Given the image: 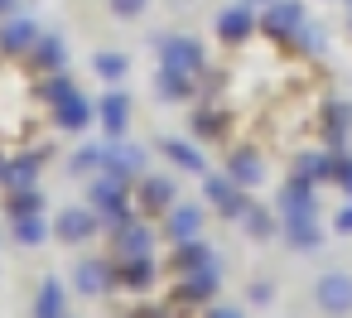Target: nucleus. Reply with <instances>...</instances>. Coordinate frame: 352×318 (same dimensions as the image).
Listing matches in <instances>:
<instances>
[{"label": "nucleus", "instance_id": "obj_23", "mask_svg": "<svg viewBox=\"0 0 352 318\" xmlns=\"http://www.w3.org/2000/svg\"><path fill=\"white\" fill-rule=\"evenodd\" d=\"M160 92H164L169 102H188V97H193V73H169V68H160Z\"/></svg>", "mask_w": 352, "mask_h": 318}, {"label": "nucleus", "instance_id": "obj_32", "mask_svg": "<svg viewBox=\"0 0 352 318\" xmlns=\"http://www.w3.org/2000/svg\"><path fill=\"white\" fill-rule=\"evenodd\" d=\"M97 164H107V150H97V145H92V150H78V155H73V174H92Z\"/></svg>", "mask_w": 352, "mask_h": 318}, {"label": "nucleus", "instance_id": "obj_35", "mask_svg": "<svg viewBox=\"0 0 352 318\" xmlns=\"http://www.w3.org/2000/svg\"><path fill=\"white\" fill-rule=\"evenodd\" d=\"M333 183H342V188L352 193V155H338V159H333Z\"/></svg>", "mask_w": 352, "mask_h": 318}, {"label": "nucleus", "instance_id": "obj_40", "mask_svg": "<svg viewBox=\"0 0 352 318\" xmlns=\"http://www.w3.org/2000/svg\"><path fill=\"white\" fill-rule=\"evenodd\" d=\"M0 169H6V159H0Z\"/></svg>", "mask_w": 352, "mask_h": 318}, {"label": "nucleus", "instance_id": "obj_17", "mask_svg": "<svg viewBox=\"0 0 352 318\" xmlns=\"http://www.w3.org/2000/svg\"><path fill=\"white\" fill-rule=\"evenodd\" d=\"M30 58H34L44 73H58V68L68 63V54H63V39H54V34H39V44L30 49Z\"/></svg>", "mask_w": 352, "mask_h": 318}, {"label": "nucleus", "instance_id": "obj_15", "mask_svg": "<svg viewBox=\"0 0 352 318\" xmlns=\"http://www.w3.org/2000/svg\"><path fill=\"white\" fill-rule=\"evenodd\" d=\"M0 183H6L10 193H15V188H34V183H39V159H34V155L10 159L6 169H0Z\"/></svg>", "mask_w": 352, "mask_h": 318}, {"label": "nucleus", "instance_id": "obj_36", "mask_svg": "<svg viewBox=\"0 0 352 318\" xmlns=\"http://www.w3.org/2000/svg\"><path fill=\"white\" fill-rule=\"evenodd\" d=\"M145 5H150V0H111V10H116L121 20H135V15H140Z\"/></svg>", "mask_w": 352, "mask_h": 318}, {"label": "nucleus", "instance_id": "obj_34", "mask_svg": "<svg viewBox=\"0 0 352 318\" xmlns=\"http://www.w3.org/2000/svg\"><path fill=\"white\" fill-rule=\"evenodd\" d=\"M246 231H251V236H270V217H265L261 207H246Z\"/></svg>", "mask_w": 352, "mask_h": 318}, {"label": "nucleus", "instance_id": "obj_24", "mask_svg": "<svg viewBox=\"0 0 352 318\" xmlns=\"http://www.w3.org/2000/svg\"><path fill=\"white\" fill-rule=\"evenodd\" d=\"M150 275H155V260H150V255H131V260L121 265V280H126L131 289H145Z\"/></svg>", "mask_w": 352, "mask_h": 318}, {"label": "nucleus", "instance_id": "obj_37", "mask_svg": "<svg viewBox=\"0 0 352 318\" xmlns=\"http://www.w3.org/2000/svg\"><path fill=\"white\" fill-rule=\"evenodd\" d=\"M333 227H338V231H342V236H352V207H342V212H338V217H333Z\"/></svg>", "mask_w": 352, "mask_h": 318}, {"label": "nucleus", "instance_id": "obj_8", "mask_svg": "<svg viewBox=\"0 0 352 318\" xmlns=\"http://www.w3.org/2000/svg\"><path fill=\"white\" fill-rule=\"evenodd\" d=\"M54 121H58V130H87L92 126V102L73 87L63 102H54Z\"/></svg>", "mask_w": 352, "mask_h": 318}, {"label": "nucleus", "instance_id": "obj_29", "mask_svg": "<svg viewBox=\"0 0 352 318\" xmlns=\"http://www.w3.org/2000/svg\"><path fill=\"white\" fill-rule=\"evenodd\" d=\"M299 179H309V183H318V179H333V155H309V159L299 164Z\"/></svg>", "mask_w": 352, "mask_h": 318}, {"label": "nucleus", "instance_id": "obj_39", "mask_svg": "<svg viewBox=\"0 0 352 318\" xmlns=\"http://www.w3.org/2000/svg\"><path fill=\"white\" fill-rule=\"evenodd\" d=\"M208 318H241V313H236V308H212Z\"/></svg>", "mask_w": 352, "mask_h": 318}, {"label": "nucleus", "instance_id": "obj_6", "mask_svg": "<svg viewBox=\"0 0 352 318\" xmlns=\"http://www.w3.org/2000/svg\"><path fill=\"white\" fill-rule=\"evenodd\" d=\"M261 30L285 39V34H299L304 30V10H299V0H275V5L261 15Z\"/></svg>", "mask_w": 352, "mask_h": 318}, {"label": "nucleus", "instance_id": "obj_22", "mask_svg": "<svg viewBox=\"0 0 352 318\" xmlns=\"http://www.w3.org/2000/svg\"><path fill=\"white\" fill-rule=\"evenodd\" d=\"M44 236H49L44 212H25V217H15V241H20V246H39Z\"/></svg>", "mask_w": 352, "mask_h": 318}, {"label": "nucleus", "instance_id": "obj_11", "mask_svg": "<svg viewBox=\"0 0 352 318\" xmlns=\"http://www.w3.org/2000/svg\"><path fill=\"white\" fill-rule=\"evenodd\" d=\"M208 198L217 203V212H222V217H246V207H251V203H246V193H241L232 179H208Z\"/></svg>", "mask_w": 352, "mask_h": 318}, {"label": "nucleus", "instance_id": "obj_38", "mask_svg": "<svg viewBox=\"0 0 352 318\" xmlns=\"http://www.w3.org/2000/svg\"><path fill=\"white\" fill-rule=\"evenodd\" d=\"M6 15H20V0H0V20Z\"/></svg>", "mask_w": 352, "mask_h": 318}, {"label": "nucleus", "instance_id": "obj_5", "mask_svg": "<svg viewBox=\"0 0 352 318\" xmlns=\"http://www.w3.org/2000/svg\"><path fill=\"white\" fill-rule=\"evenodd\" d=\"M39 44V25L30 15H6L0 20V49L6 54H30Z\"/></svg>", "mask_w": 352, "mask_h": 318}, {"label": "nucleus", "instance_id": "obj_19", "mask_svg": "<svg viewBox=\"0 0 352 318\" xmlns=\"http://www.w3.org/2000/svg\"><path fill=\"white\" fill-rule=\"evenodd\" d=\"M212 289H217V260L193 265V270H188V280H184V299H208Z\"/></svg>", "mask_w": 352, "mask_h": 318}, {"label": "nucleus", "instance_id": "obj_20", "mask_svg": "<svg viewBox=\"0 0 352 318\" xmlns=\"http://www.w3.org/2000/svg\"><path fill=\"white\" fill-rule=\"evenodd\" d=\"M107 164H111V174H140V164H145V155L135 150V145H126V140H116L111 150H107Z\"/></svg>", "mask_w": 352, "mask_h": 318}, {"label": "nucleus", "instance_id": "obj_31", "mask_svg": "<svg viewBox=\"0 0 352 318\" xmlns=\"http://www.w3.org/2000/svg\"><path fill=\"white\" fill-rule=\"evenodd\" d=\"M68 92H73V82H68L63 73H49V78L39 82V97H44V102H63Z\"/></svg>", "mask_w": 352, "mask_h": 318}, {"label": "nucleus", "instance_id": "obj_7", "mask_svg": "<svg viewBox=\"0 0 352 318\" xmlns=\"http://www.w3.org/2000/svg\"><path fill=\"white\" fill-rule=\"evenodd\" d=\"M314 207H318V203H314V183L294 174V183L280 193V217H285V222H304V217H314Z\"/></svg>", "mask_w": 352, "mask_h": 318}, {"label": "nucleus", "instance_id": "obj_41", "mask_svg": "<svg viewBox=\"0 0 352 318\" xmlns=\"http://www.w3.org/2000/svg\"><path fill=\"white\" fill-rule=\"evenodd\" d=\"M347 5H352V0H347Z\"/></svg>", "mask_w": 352, "mask_h": 318}, {"label": "nucleus", "instance_id": "obj_28", "mask_svg": "<svg viewBox=\"0 0 352 318\" xmlns=\"http://www.w3.org/2000/svg\"><path fill=\"white\" fill-rule=\"evenodd\" d=\"M164 155H169L174 164H184V169H193V174L203 169V155H198L193 145H184V140H164Z\"/></svg>", "mask_w": 352, "mask_h": 318}, {"label": "nucleus", "instance_id": "obj_10", "mask_svg": "<svg viewBox=\"0 0 352 318\" xmlns=\"http://www.w3.org/2000/svg\"><path fill=\"white\" fill-rule=\"evenodd\" d=\"M251 30H256V10L246 5V0H236V5H232V10H222V20H217V34H222L227 44H241Z\"/></svg>", "mask_w": 352, "mask_h": 318}, {"label": "nucleus", "instance_id": "obj_4", "mask_svg": "<svg viewBox=\"0 0 352 318\" xmlns=\"http://www.w3.org/2000/svg\"><path fill=\"white\" fill-rule=\"evenodd\" d=\"M97 227H102L97 207H68V212H58V222H54L58 241H73V246H78V241H92Z\"/></svg>", "mask_w": 352, "mask_h": 318}, {"label": "nucleus", "instance_id": "obj_3", "mask_svg": "<svg viewBox=\"0 0 352 318\" xmlns=\"http://www.w3.org/2000/svg\"><path fill=\"white\" fill-rule=\"evenodd\" d=\"M160 68H169V73H193V78H198V68H203L198 39H184V34L160 39Z\"/></svg>", "mask_w": 352, "mask_h": 318}, {"label": "nucleus", "instance_id": "obj_27", "mask_svg": "<svg viewBox=\"0 0 352 318\" xmlns=\"http://www.w3.org/2000/svg\"><path fill=\"white\" fill-rule=\"evenodd\" d=\"M25 212H44V193L39 188H15L10 193V217H25Z\"/></svg>", "mask_w": 352, "mask_h": 318}, {"label": "nucleus", "instance_id": "obj_14", "mask_svg": "<svg viewBox=\"0 0 352 318\" xmlns=\"http://www.w3.org/2000/svg\"><path fill=\"white\" fill-rule=\"evenodd\" d=\"M150 241H155V236H150L145 222H121V227H116V251H121L126 260H131V255H150Z\"/></svg>", "mask_w": 352, "mask_h": 318}, {"label": "nucleus", "instance_id": "obj_33", "mask_svg": "<svg viewBox=\"0 0 352 318\" xmlns=\"http://www.w3.org/2000/svg\"><path fill=\"white\" fill-rule=\"evenodd\" d=\"M347 130H352V111H347V106H333V111H328V135L342 140Z\"/></svg>", "mask_w": 352, "mask_h": 318}, {"label": "nucleus", "instance_id": "obj_12", "mask_svg": "<svg viewBox=\"0 0 352 318\" xmlns=\"http://www.w3.org/2000/svg\"><path fill=\"white\" fill-rule=\"evenodd\" d=\"M227 179H232L236 188H261L265 169H261V159H256L251 150H236V155L227 159Z\"/></svg>", "mask_w": 352, "mask_h": 318}, {"label": "nucleus", "instance_id": "obj_16", "mask_svg": "<svg viewBox=\"0 0 352 318\" xmlns=\"http://www.w3.org/2000/svg\"><path fill=\"white\" fill-rule=\"evenodd\" d=\"M73 280H78L82 294H107V284H111V265H107V260H82Z\"/></svg>", "mask_w": 352, "mask_h": 318}, {"label": "nucleus", "instance_id": "obj_9", "mask_svg": "<svg viewBox=\"0 0 352 318\" xmlns=\"http://www.w3.org/2000/svg\"><path fill=\"white\" fill-rule=\"evenodd\" d=\"M97 116H102V130L111 135V140H121L126 135V126H131V102H126V92H107L102 102H97Z\"/></svg>", "mask_w": 352, "mask_h": 318}, {"label": "nucleus", "instance_id": "obj_25", "mask_svg": "<svg viewBox=\"0 0 352 318\" xmlns=\"http://www.w3.org/2000/svg\"><path fill=\"white\" fill-rule=\"evenodd\" d=\"M285 231H289V246H299V251H314L323 236H318V227H314V217H304V222H285Z\"/></svg>", "mask_w": 352, "mask_h": 318}, {"label": "nucleus", "instance_id": "obj_13", "mask_svg": "<svg viewBox=\"0 0 352 318\" xmlns=\"http://www.w3.org/2000/svg\"><path fill=\"white\" fill-rule=\"evenodd\" d=\"M198 231H203V212L193 203H174L169 207V236L174 241H193Z\"/></svg>", "mask_w": 352, "mask_h": 318}, {"label": "nucleus", "instance_id": "obj_18", "mask_svg": "<svg viewBox=\"0 0 352 318\" xmlns=\"http://www.w3.org/2000/svg\"><path fill=\"white\" fill-rule=\"evenodd\" d=\"M140 198H145L150 212H164V207H174V183H169L164 174H150V179L140 183Z\"/></svg>", "mask_w": 352, "mask_h": 318}, {"label": "nucleus", "instance_id": "obj_30", "mask_svg": "<svg viewBox=\"0 0 352 318\" xmlns=\"http://www.w3.org/2000/svg\"><path fill=\"white\" fill-rule=\"evenodd\" d=\"M208 260H212V251H208L198 236H193V241H179V265H184V270H193V265H208Z\"/></svg>", "mask_w": 352, "mask_h": 318}, {"label": "nucleus", "instance_id": "obj_26", "mask_svg": "<svg viewBox=\"0 0 352 318\" xmlns=\"http://www.w3.org/2000/svg\"><path fill=\"white\" fill-rule=\"evenodd\" d=\"M92 68H97V78H107V82H121L131 63H126V54H97V58H92Z\"/></svg>", "mask_w": 352, "mask_h": 318}, {"label": "nucleus", "instance_id": "obj_1", "mask_svg": "<svg viewBox=\"0 0 352 318\" xmlns=\"http://www.w3.org/2000/svg\"><path fill=\"white\" fill-rule=\"evenodd\" d=\"M314 299L328 318H347L352 313V275L347 270H323L314 284Z\"/></svg>", "mask_w": 352, "mask_h": 318}, {"label": "nucleus", "instance_id": "obj_2", "mask_svg": "<svg viewBox=\"0 0 352 318\" xmlns=\"http://www.w3.org/2000/svg\"><path fill=\"white\" fill-rule=\"evenodd\" d=\"M92 207H97V217L111 222V227L131 222V217H126V183H121V174H107V179L92 183Z\"/></svg>", "mask_w": 352, "mask_h": 318}, {"label": "nucleus", "instance_id": "obj_21", "mask_svg": "<svg viewBox=\"0 0 352 318\" xmlns=\"http://www.w3.org/2000/svg\"><path fill=\"white\" fill-rule=\"evenodd\" d=\"M34 318H63V284H58V280H44V284H39Z\"/></svg>", "mask_w": 352, "mask_h": 318}]
</instances>
